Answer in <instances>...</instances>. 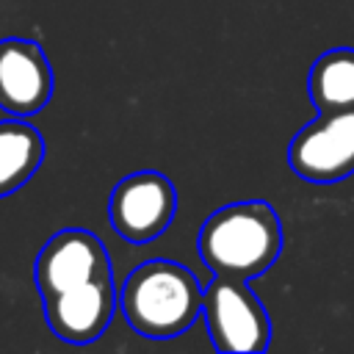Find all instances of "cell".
Returning a JSON list of instances; mask_svg holds the SVG:
<instances>
[{
    "label": "cell",
    "instance_id": "cell-1",
    "mask_svg": "<svg viewBox=\"0 0 354 354\" xmlns=\"http://www.w3.org/2000/svg\"><path fill=\"white\" fill-rule=\"evenodd\" d=\"M202 263L221 277L254 279L282 252V224L268 202H232L207 216L196 241Z\"/></svg>",
    "mask_w": 354,
    "mask_h": 354
},
{
    "label": "cell",
    "instance_id": "cell-2",
    "mask_svg": "<svg viewBox=\"0 0 354 354\" xmlns=\"http://www.w3.org/2000/svg\"><path fill=\"white\" fill-rule=\"evenodd\" d=\"M205 288L174 260H147L133 268L119 290L124 321L144 337L166 340L183 335L202 313Z\"/></svg>",
    "mask_w": 354,
    "mask_h": 354
},
{
    "label": "cell",
    "instance_id": "cell-3",
    "mask_svg": "<svg viewBox=\"0 0 354 354\" xmlns=\"http://www.w3.org/2000/svg\"><path fill=\"white\" fill-rule=\"evenodd\" d=\"M202 315L207 335L218 351L257 354L271 343V321L246 279L213 274L202 296Z\"/></svg>",
    "mask_w": 354,
    "mask_h": 354
},
{
    "label": "cell",
    "instance_id": "cell-4",
    "mask_svg": "<svg viewBox=\"0 0 354 354\" xmlns=\"http://www.w3.org/2000/svg\"><path fill=\"white\" fill-rule=\"evenodd\" d=\"M290 169L318 185L340 183L354 174V108L318 111L288 147Z\"/></svg>",
    "mask_w": 354,
    "mask_h": 354
},
{
    "label": "cell",
    "instance_id": "cell-5",
    "mask_svg": "<svg viewBox=\"0 0 354 354\" xmlns=\"http://www.w3.org/2000/svg\"><path fill=\"white\" fill-rule=\"evenodd\" d=\"M177 191L160 171H136L116 183L108 199L113 230L130 243L158 238L174 218Z\"/></svg>",
    "mask_w": 354,
    "mask_h": 354
},
{
    "label": "cell",
    "instance_id": "cell-6",
    "mask_svg": "<svg viewBox=\"0 0 354 354\" xmlns=\"http://www.w3.org/2000/svg\"><path fill=\"white\" fill-rule=\"evenodd\" d=\"M33 277L41 299H47L91 279H108L113 274L108 252L94 232L61 230L36 254Z\"/></svg>",
    "mask_w": 354,
    "mask_h": 354
},
{
    "label": "cell",
    "instance_id": "cell-7",
    "mask_svg": "<svg viewBox=\"0 0 354 354\" xmlns=\"http://www.w3.org/2000/svg\"><path fill=\"white\" fill-rule=\"evenodd\" d=\"M53 97V69L30 39H0V108L11 116H33Z\"/></svg>",
    "mask_w": 354,
    "mask_h": 354
},
{
    "label": "cell",
    "instance_id": "cell-8",
    "mask_svg": "<svg viewBox=\"0 0 354 354\" xmlns=\"http://www.w3.org/2000/svg\"><path fill=\"white\" fill-rule=\"evenodd\" d=\"M116 290L113 277L91 279L61 290L44 299V318L50 329L66 343H91L97 340L113 318L116 310Z\"/></svg>",
    "mask_w": 354,
    "mask_h": 354
},
{
    "label": "cell",
    "instance_id": "cell-9",
    "mask_svg": "<svg viewBox=\"0 0 354 354\" xmlns=\"http://www.w3.org/2000/svg\"><path fill=\"white\" fill-rule=\"evenodd\" d=\"M44 158L41 133L22 116L0 122V196L22 188Z\"/></svg>",
    "mask_w": 354,
    "mask_h": 354
},
{
    "label": "cell",
    "instance_id": "cell-10",
    "mask_svg": "<svg viewBox=\"0 0 354 354\" xmlns=\"http://www.w3.org/2000/svg\"><path fill=\"white\" fill-rule=\"evenodd\" d=\"M307 91L318 111L354 108V50L335 47L318 55L310 66Z\"/></svg>",
    "mask_w": 354,
    "mask_h": 354
}]
</instances>
